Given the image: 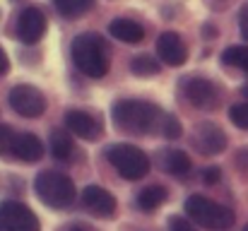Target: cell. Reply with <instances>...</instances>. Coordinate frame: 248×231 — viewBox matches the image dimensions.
Segmentation results:
<instances>
[{"label":"cell","instance_id":"1","mask_svg":"<svg viewBox=\"0 0 248 231\" xmlns=\"http://www.w3.org/2000/svg\"><path fill=\"white\" fill-rule=\"evenodd\" d=\"M166 116L157 104L140 99H121L111 108L113 125L130 135H162Z\"/></svg>","mask_w":248,"mask_h":231},{"label":"cell","instance_id":"2","mask_svg":"<svg viewBox=\"0 0 248 231\" xmlns=\"http://www.w3.org/2000/svg\"><path fill=\"white\" fill-rule=\"evenodd\" d=\"M70 56H73L75 68L82 75L92 77V79H101V77L108 73V51H106V44L94 31H84V34H78L73 39Z\"/></svg>","mask_w":248,"mask_h":231},{"label":"cell","instance_id":"3","mask_svg":"<svg viewBox=\"0 0 248 231\" xmlns=\"http://www.w3.org/2000/svg\"><path fill=\"white\" fill-rule=\"evenodd\" d=\"M34 190H36V198L51 210H63L73 205L78 195L73 178H68L61 171H41L34 178Z\"/></svg>","mask_w":248,"mask_h":231},{"label":"cell","instance_id":"4","mask_svg":"<svg viewBox=\"0 0 248 231\" xmlns=\"http://www.w3.org/2000/svg\"><path fill=\"white\" fill-rule=\"evenodd\" d=\"M186 212L195 224H200L205 229L224 231L232 229V224H234V212L205 195H190L186 200Z\"/></svg>","mask_w":248,"mask_h":231},{"label":"cell","instance_id":"5","mask_svg":"<svg viewBox=\"0 0 248 231\" xmlns=\"http://www.w3.org/2000/svg\"><path fill=\"white\" fill-rule=\"evenodd\" d=\"M106 159L118 171V176L125 178V181H140L150 171V156L142 152L140 147L128 145V142L111 145L106 150Z\"/></svg>","mask_w":248,"mask_h":231},{"label":"cell","instance_id":"6","mask_svg":"<svg viewBox=\"0 0 248 231\" xmlns=\"http://www.w3.org/2000/svg\"><path fill=\"white\" fill-rule=\"evenodd\" d=\"M7 104H10V108L15 113H19L24 118H39L46 111V106H48L46 96L34 84H17V87H12L10 94H7Z\"/></svg>","mask_w":248,"mask_h":231},{"label":"cell","instance_id":"7","mask_svg":"<svg viewBox=\"0 0 248 231\" xmlns=\"http://www.w3.org/2000/svg\"><path fill=\"white\" fill-rule=\"evenodd\" d=\"M0 231H39L36 215L17 200L0 202Z\"/></svg>","mask_w":248,"mask_h":231},{"label":"cell","instance_id":"8","mask_svg":"<svg viewBox=\"0 0 248 231\" xmlns=\"http://www.w3.org/2000/svg\"><path fill=\"white\" fill-rule=\"evenodd\" d=\"M183 94H186V99L195 108H202V111H212L219 104V89H217V84L210 82V79H205V77H190L183 84Z\"/></svg>","mask_w":248,"mask_h":231},{"label":"cell","instance_id":"9","mask_svg":"<svg viewBox=\"0 0 248 231\" xmlns=\"http://www.w3.org/2000/svg\"><path fill=\"white\" fill-rule=\"evenodd\" d=\"M46 34V15L39 7H27L17 17V39L22 44H39Z\"/></svg>","mask_w":248,"mask_h":231},{"label":"cell","instance_id":"10","mask_svg":"<svg viewBox=\"0 0 248 231\" xmlns=\"http://www.w3.org/2000/svg\"><path fill=\"white\" fill-rule=\"evenodd\" d=\"M65 128H68V133L82 138V140H87V142L99 140L101 133H104V123H101L94 113L78 111V108H73V111L65 113Z\"/></svg>","mask_w":248,"mask_h":231},{"label":"cell","instance_id":"11","mask_svg":"<svg viewBox=\"0 0 248 231\" xmlns=\"http://www.w3.org/2000/svg\"><path fill=\"white\" fill-rule=\"evenodd\" d=\"M82 205L99 219H111L116 215V198L101 185H87L84 188Z\"/></svg>","mask_w":248,"mask_h":231},{"label":"cell","instance_id":"12","mask_svg":"<svg viewBox=\"0 0 248 231\" xmlns=\"http://www.w3.org/2000/svg\"><path fill=\"white\" fill-rule=\"evenodd\" d=\"M195 145H198L200 152L207 154V156L222 154L227 150V135H224V130L219 125L205 121V123H200L195 128Z\"/></svg>","mask_w":248,"mask_h":231},{"label":"cell","instance_id":"13","mask_svg":"<svg viewBox=\"0 0 248 231\" xmlns=\"http://www.w3.org/2000/svg\"><path fill=\"white\" fill-rule=\"evenodd\" d=\"M157 53L162 58V63L171 65V68H178L188 61V48L186 44L181 41V36L176 31H164L159 34L157 39Z\"/></svg>","mask_w":248,"mask_h":231},{"label":"cell","instance_id":"14","mask_svg":"<svg viewBox=\"0 0 248 231\" xmlns=\"http://www.w3.org/2000/svg\"><path fill=\"white\" fill-rule=\"evenodd\" d=\"M12 156L27 164H34L44 156V142L31 135V133H17L15 138V147H12Z\"/></svg>","mask_w":248,"mask_h":231},{"label":"cell","instance_id":"15","mask_svg":"<svg viewBox=\"0 0 248 231\" xmlns=\"http://www.w3.org/2000/svg\"><path fill=\"white\" fill-rule=\"evenodd\" d=\"M108 34L123 44H140L145 39V29L135 19H121V17L108 24Z\"/></svg>","mask_w":248,"mask_h":231},{"label":"cell","instance_id":"16","mask_svg":"<svg viewBox=\"0 0 248 231\" xmlns=\"http://www.w3.org/2000/svg\"><path fill=\"white\" fill-rule=\"evenodd\" d=\"M162 166L171 176L183 178V176H188V171H190L193 164H190V156L186 152H181V150H164V154H162Z\"/></svg>","mask_w":248,"mask_h":231},{"label":"cell","instance_id":"17","mask_svg":"<svg viewBox=\"0 0 248 231\" xmlns=\"http://www.w3.org/2000/svg\"><path fill=\"white\" fill-rule=\"evenodd\" d=\"M166 188L164 185H147L145 190H140L138 195V207L142 212H155L162 202H166Z\"/></svg>","mask_w":248,"mask_h":231},{"label":"cell","instance_id":"18","mask_svg":"<svg viewBox=\"0 0 248 231\" xmlns=\"http://www.w3.org/2000/svg\"><path fill=\"white\" fill-rule=\"evenodd\" d=\"M51 152L58 161H68L73 152H75V145H73V138L63 130H53L51 133Z\"/></svg>","mask_w":248,"mask_h":231},{"label":"cell","instance_id":"19","mask_svg":"<svg viewBox=\"0 0 248 231\" xmlns=\"http://www.w3.org/2000/svg\"><path fill=\"white\" fill-rule=\"evenodd\" d=\"M53 5L63 17L78 19V17H82L84 12H89L94 7V0H53Z\"/></svg>","mask_w":248,"mask_h":231},{"label":"cell","instance_id":"20","mask_svg":"<svg viewBox=\"0 0 248 231\" xmlns=\"http://www.w3.org/2000/svg\"><path fill=\"white\" fill-rule=\"evenodd\" d=\"M222 63L248 73V46H229V48H224Z\"/></svg>","mask_w":248,"mask_h":231},{"label":"cell","instance_id":"21","mask_svg":"<svg viewBox=\"0 0 248 231\" xmlns=\"http://www.w3.org/2000/svg\"><path fill=\"white\" fill-rule=\"evenodd\" d=\"M130 70L138 77H155L159 73V61L152 56H135L130 61Z\"/></svg>","mask_w":248,"mask_h":231},{"label":"cell","instance_id":"22","mask_svg":"<svg viewBox=\"0 0 248 231\" xmlns=\"http://www.w3.org/2000/svg\"><path fill=\"white\" fill-rule=\"evenodd\" d=\"M15 138H17V133L10 125H2L0 123V156H12Z\"/></svg>","mask_w":248,"mask_h":231},{"label":"cell","instance_id":"23","mask_svg":"<svg viewBox=\"0 0 248 231\" xmlns=\"http://www.w3.org/2000/svg\"><path fill=\"white\" fill-rule=\"evenodd\" d=\"M229 121H232L236 128L248 130V101L236 104V106H232V108H229Z\"/></svg>","mask_w":248,"mask_h":231},{"label":"cell","instance_id":"24","mask_svg":"<svg viewBox=\"0 0 248 231\" xmlns=\"http://www.w3.org/2000/svg\"><path fill=\"white\" fill-rule=\"evenodd\" d=\"M181 133H183V128H181V121L176 118V116H166V123H164V135L166 140H178L181 138Z\"/></svg>","mask_w":248,"mask_h":231},{"label":"cell","instance_id":"25","mask_svg":"<svg viewBox=\"0 0 248 231\" xmlns=\"http://www.w3.org/2000/svg\"><path fill=\"white\" fill-rule=\"evenodd\" d=\"M169 229L171 231H195L188 219H183V217H178V215L169 217Z\"/></svg>","mask_w":248,"mask_h":231},{"label":"cell","instance_id":"26","mask_svg":"<svg viewBox=\"0 0 248 231\" xmlns=\"http://www.w3.org/2000/svg\"><path fill=\"white\" fill-rule=\"evenodd\" d=\"M219 178H222V169H219V166H210V169H205V173H202V181H205L207 185L219 183Z\"/></svg>","mask_w":248,"mask_h":231},{"label":"cell","instance_id":"27","mask_svg":"<svg viewBox=\"0 0 248 231\" xmlns=\"http://www.w3.org/2000/svg\"><path fill=\"white\" fill-rule=\"evenodd\" d=\"M239 31H241V36L248 41V2L241 7V12H239Z\"/></svg>","mask_w":248,"mask_h":231},{"label":"cell","instance_id":"28","mask_svg":"<svg viewBox=\"0 0 248 231\" xmlns=\"http://www.w3.org/2000/svg\"><path fill=\"white\" fill-rule=\"evenodd\" d=\"M10 70V61H7V56H5V51L0 48V75H5Z\"/></svg>","mask_w":248,"mask_h":231},{"label":"cell","instance_id":"29","mask_svg":"<svg viewBox=\"0 0 248 231\" xmlns=\"http://www.w3.org/2000/svg\"><path fill=\"white\" fill-rule=\"evenodd\" d=\"M215 34H217V31H215V29H212V27L207 24V27H205V39H212Z\"/></svg>","mask_w":248,"mask_h":231},{"label":"cell","instance_id":"30","mask_svg":"<svg viewBox=\"0 0 248 231\" xmlns=\"http://www.w3.org/2000/svg\"><path fill=\"white\" fill-rule=\"evenodd\" d=\"M244 231H248V224H246V229H244Z\"/></svg>","mask_w":248,"mask_h":231},{"label":"cell","instance_id":"31","mask_svg":"<svg viewBox=\"0 0 248 231\" xmlns=\"http://www.w3.org/2000/svg\"><path fill=\"white\" fill-rule=\"evenodd\" d=\"M75 231H80V229H75Z\"/></svg>","mask_w":248,"mask_h":231}]
</instances>
